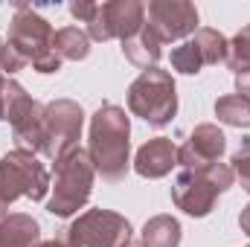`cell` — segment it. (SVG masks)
<instances>
[{
  "mask_svg": "<svg viewBox=\"0 0 250 247\" xmlns=\"http://www.w3.org/2000/svg\"><path fill=\"white\" fill-rule=\"evenodd\" d=\"M128 137H131V123L120 105H102L90 117V163L102 181L117 184L128 175Z\"/></svg>",
  "mask_w": 250,
  "mask_h": 247,
  "instance_id": "1",
  "label": "cell"
},
{
  "mask_svg": "<svg viewBox=\"0 0 250 247\" xmlns=\"http://www.w3.org/2000/svg\"><path fill=\"white\" fill-rule=\"evenodd\" d=\"M128 111L140 120H146L154 128L172 123L178 114V93H175V79L166 70L148 67L143 70L131 87H128Z\"/></svg>",
  "mask_w": 250,
  "mask_h": 247,
  "instance_id": "2",
  "label": "cell"
},
{
  "mask_svg": "<svg viewBox=\"0 0 250 247\" xmlns=\"http://www.w3.org/2000/svg\"><path fill=\"white\" fill-rule=\"evenodd\" d=\"M93 178L96 169L84 148H76L67 157H62L56 163V184L50 186L53 198L47 201V212L59 218H70L73 212H79L93 192Z\"/></svg>",
  "mask_w": 250,
  "mask_h": 247,
  "instance_id": "3",
  "label": "cell"
},
{
  "mask_svg": "<svg viewBox=\"0 0 250 247\" xmlns=\"http://www.w3.org/2000/svg\"><path fill=\"white\" fill-rule=\"evenodd\" d=\"M50 192V175L32 151H9L0 157V218L18 198L44 201Z\"/></svg>",
  "mask_w": 250,
  "mask_h": 247,
  "instance_id": "4",
  "label": "cell"
},
{
  "mask_svg": "<svg viewBox=\"0 0 250 247\" xmlns=\"http://www.w3.org/2000/svg\"><path fill=\"white\" fill-rule=\"evenodd\" d=\"M82 125H84V111L73 99H56V102L44 105V145H41V154H47L50 160L59 163L70 151H76L79 137H82Z\"/></svg>",
  "mask_w": 250,
  "mask_h": 247,
  "instance_id": "5",
  "label": "cell"
},
{
  "mask_svg": "<svg viewBox=\"0 0 250 247\" xmlns=\"http://www.w3.org/2000/svg\"><path fill=\"white\" fill-rule=\"evenodd\" d=\"M84 23H87V38H96V41L120 38V41H128L146 26V6L140 0L96 3Z\"/></svg>",
  "mask_w": 250,
  "mask_h": 247,
  "instance_id": "6",
  "label": "cell"
},
{
  "mask_svg": "<svg viewBox=\"0 0 250 247\" xmlns=\"http://www.w3.org/2000/svg\"><path fill=\"white\" fill-rule=\"evenodd\" d=\"M67 233L79 247H123L131 239V224L120 212L87 209L67 227Z\"/></svg>",
  "mask_w": 250,
  "mask_h": 247,
  "instance_id": "7",
  "label": "cell"
},
{
  "mask_svg": "<svg viewBox=\"0 0 250 247\" xmlns=\"http://www.w3.org/2000/svg\"><path fill=\"white\" fill-rule=\"evenodd\" d=\"M53 35L56 32L50 29V23L38 12H32L29 3H18V12L9 26V47H15L26 62L35 64L53 53Z\"/></svg>",
  "mask_w": 250,
  "mask_h": 247,
  "instance_id": "8",
  "label": "cell"
},
{
  "mask_svg": "<svg viewBox=\"0 0 250 247\" xmlns=\"http://www.w3.org/2000/svg\"><path fill=\"white\" fill-rule=\"evenodd\" d=\"M146 26L166 44L198 32V9L187 0H151L146 9Z\"/></svg>",
  "mask_w": 250,
  "mask_h": 247,
  "instance_id": "9",
  "label": "cell"
},
{
  "mask_svg": "<svg viewBox=\"0 0 250 247\" xmlns=\"http://www.w3.org/2000/svg\"><path fill=\"white\" fill-rule=\"evenodd\" d=\"M218 195H221L218 186L209 181V175H207L204 169H201V172L184 169V172L175 178V186H172V201H175V206L184 209L192 218L209 215Z\"/></svg>",
  "mask_w": 250,
  "mask_h": 247,
  "instance_id": "10",
  "label": "cell"
},
{
  "mask_svg": "<svg viewBox=\"0 0 250 247\" xmlns=\"http://www.w3.org/2000/svg\"><path fill=\"white\" fill-rule=\"evenodd\" d=\"M224 148H227V137L218 131V125L204 123V125H198L189 134L187 143L178 148V163L184 169H189V172H201L209 163H218Z\"/></svg>",
  "mask_w": 250,
  "mask_h": 247,
  "instance_id": "11",
  "label": "cell"
},
{
  "mask_svg": "<svg viewBox=\"0 0 250 247\" xmlns=\"http://www.w3.org/2000/svg\"><path fill=\"white\" fill-rule=\"evenodd\" d=\"M175 166H178V148H175V143L169 137L148 140L146 145H140V151L134 157V172L148 178V181L166 178Z\"/></svg>",
  "mask_w": 250,
  "mask_h": 247,
  "instance_id": "12",
  "label": "cell"
},
{
  "mask_svg": "<svg viewBox=\"0 0 250 247\" xmlns=\"http://www.w3.org/2000/svg\"><path fill=\"white\" fill-rule=\"evenodd\" d=\"M38 221L32 215L15 212L0 218V247H35L38 245Z\"/></svg>",
  "mask_w": 250,
  "mask_h": 247,
  "instance_id": "13",
  "label": "cell"
},
{
  "mask_svg": "<svg viewBox=\"0 0 250 247\" xmlns=\"http://www.w3.org/2000/svg\"><path fill=\"white\" fill-rule=\"evenodd\" d=\"M160 47H163V41H160L148 26H143L134 38L123 41V56L131 64H137V67L148 70V67H154L157 59H160Z\"/></svg>",
  "mask_w": 250,
  "mask_h": 247,
  "instance_id": "14",
  "label": "cell"
},
{
  "mask_svg": "<svg viewBox=\"0 0 250 247\" xmlns=\"http://www.w3.org/2000/svg\"><path fill=\"white\" fill-rule=\"evenodd\" d=\"M12 134H15V143L21 151H32V154L41 151V145H44V105L35 102L23 120L12 125Z\"/></svg>",
  "mask_w": 250,
  "mask_h": 247,
  "instance_id": "15",
  "label": "cell"
},
{
  "mask_svg": "<svg viewBox=\"0 0 250 247\" xmlns=\"http://www.w3.org/2000/svg\"><path fill=\"white\" fill-rule=\"evenodd\" d=\"M146 247H178L181 245V224L172 215H154L146 221L143 227V239Z\"/></svg>",
  "mask_w": 250,
  "mask_h": 247,
  "instance_id": "16",
  "label": "cell"
},
{
  "mask_svg": "<svg viewBox=\"0 0 250 247\" xmlns=\"http://www.w3.org/2000/svg\"><path fill=\"white\" fill-rule=\"evenodd\" d=\"M53 50L59 59H67V62H82L87 59L90 53V38L87 32H82L79 26H64L53 35Z\"/></svg>",
  "mask_w": 250,
  "mask_h": 247,
  "instance_id": "17",
  "label": "cell"
},
{
  "mask_svg": "<svg viewBox=\"0 0 250 247\" xmlns=\"http://www.w3.org/2000/svg\"><path fill=\"white\" fill-rule=\"evenodd\" d=\"M189 41L195 44V50H198V56H201V62H204V64L227 62L230 41H227V38H224L218 29H209V26H204V29H198V32H195Z\"/></svg>",
  "mask_w": 250,
  "mask_h": 247,
  "instance_id": "18",
  "label": "cell"
},
{
  "mask_svg": "<svg viewBox=\"0 0 250 247\" xmlns=\"http://www.w3.org/2000/svg\"><path fill=\"white\" fill-rule=\"evenodd\" d=\"M35 99L15 82V79H6L3 82V120L9 125H15L18 120H23L29 111H32Z\"/></svg>",
  "mask_w": 250,
  "mask_h": 247,
  "instance_id": "19",
  "label": "cell"
},
{
  "mask_svg": "<svg viewBox=\"0 0 250 247\" xmlns=\"http://www.w3.org/2000/svg\"><path fill=\"white\" fill-rule=\"evenodd\" d=\"M215 117L224 125H233V128H250V102L239 93L221 96L215 102Z\"/></svg>",
  "mask_w": 250,
  "mask_h": 247,
  "instance_id": "20",
  "label": "cell"
},
{
  "mask_svg": "<svg viewBox=\"0 0 250 247\" xmlns=\"http://www.w3.org/2000/svg\"><path fill=\"white\" fill-rule=\"evenodd\" d=\"M227 67L239 76L250 70V26H245L233 41H230V53H227Z\"/></svg>",
  "mask_w": 250,
  "mask_h": 247,
  "instance_id": "21",
  "label": "cell"
},
{
  "mask_svg": "<svg viewBox=\"0 0 250 247\" xmlns=\"http://www.w3.org/2000/svg\"><path fill=\"white\" fill-rule=\"evenodd\" d=\"M172 67L178 70V73H184V76H195V73H201V56H198V50H195V44L192 41H184L181 47H175L172 50Z\"/></svg>",
  "mask_w": 250,
  "mask_h": 247,
  "instance_id": "22",
  "label": "cell"
},
{
  "mask_svg": "<svg viewBox=\"0 0 250 247\" xmlns=\"http://www.w3.org/2000/svg\"><path fill=\"white\" fill-rule=\"evenodd\" d=\"M233 166V175L239 178V184H242V189L245 192H250V143H245L236 154H233V160H230Z\"/></svg>",
  "mask_w": 250,
  "mask_h": 247,
  "instance_id": "23",
  "label": "cell"
},
{
  "mask_svg": "<svg viewBox=\"0 0 250 247\" xmlns=\"http://www.w3.org/2000/svg\"><path fill=\"white\" fill-rule=\"evenodd\" d=\"M26 64L29 62H26L15 47H9V44L3 47V53H0V73H18V70H23Z\"/></svg>",
  "mask_w": 250,
  "mask_h": 247,
  "instance_id": "24",
  "label": "cell"
},
{
  "mask_svg": "<svg viewBox=\"0 0 250 247\" xmlns=\"http://www.w3.org/2000/svg\"><path fill=\"white\" fill-rule=\"evenodd\" d=\"M32 67H35L38 73H56V70H62V59H59V56H56V50H53L50 56H44L41 62H35Z\"/></svg>",
  "mask_w": 250,
  "mask_h": 247,
  "instance_id": "25",
  "label": "cell"
},
{
  "mask_svg": "<svg viewBox=\"0 0 250 247\" xmlns=\"http://www.w3.org/2000/svg\"><path fill=\"white\" fill-rule=\"evenodd\" d=\"M35 247H79V245L70 239V233H67V227H64V230H59L56 239H50V242H38Z\"/></svg>",
  "mask_w": 250,
  "mask_h": 247,
  "instance_id": "26",
  "label": "cell"
},
{
  "mask_svg": "<svg viewBox=\"0 0 250 247\" xmlns=\"http://www.w3.org/2000/svg\"><path fill=\"white\" fill-rule=\"evenodd\" d=\"M93 6H96V3L79 0V3H73V6H70V15H73V18H79V21H87V18H90V12H93Z\"/></svg>",
  "mask_w": 250,
  "mask_h": 247,
  "instance_id": "27",
  "label": "cell"
},
{
  "mask_svg": "<svg viewBox=\"0 0 250 247\" xmlns=\"http://www.w3.org/2000/svg\"><path fill=\"white\" fill-rule=\"evenodd\" d=\"M236 90H239V96H245L250 102V70H245V73L236 76Z\"/></svg>",
  "mask_w": 250,
  "mask_h": 247,
  "instance_id": "28",
  "label": "cell"
},
{
  "mask_svg": "<svg viewBox=\"0 0 250 247\" xmlns=\"http://www.w3.org/2000/svg\"><path fill=\"white\" fill-rule=\"evenodd\" d=\"M239 227H242L245 236H250V204L242 209V215H239Z\"/></svg>",
  "mask_w": 250,
  "mask_h": 247,
  "instance_id": "29",
  "label": "cell"
},
{
  "mask_svg": "<svg viewBox=\"0 0 250 247\" xmlns=\"http://www.w3.org/2000/svg\"><path fill=\"white\" fill-rule=\"evenodd\" d=\"M3 82H6V79H3V73H0V120H3Z\"/></svg>",
  "mask_w": 250,
  "mask_h": 247,
  "instance_id": "30",
  "label": "cell"
},
{
  "mask_svg": "<svg viewBox=\"0 0 250 247\" xmlns=\"http://www.w3.org/2000/svg\"><path fill=\"white\" fill-rule=\"evenodd\" d=\"M123 247H146V245H143V242H137V239H128Z\"/></svg>",
  "mask_w": 250,
  "mask_h": 247,
  "instance_id": "31",
  "label": "cell"
},
{
  "mask_svg": "<svg viewBox=\"0 0 250 247\" xmlns=\"http://www.w3.org/2000/svg\"><path fill=\"white\" fill-rule=\"evenodd\" d=\"M3 47H6V44H3V41H0V53H3Z\"/></svg>",
  "mask_w": 250,
  "mask_h": 247,
  "instance_id": "32",
  "label": "cell"
},
{
  "mask_svg": "<svg viewBox=\"0 0 250 247\" xmlns=\"http://www.w3.org/2000/svg\"><path fill=\"white\" fill-rule=\"evenodd\" d=\"M248 247H250V245H248Z\"/></svg>",
  "mask_w": 250,
  "mask_h": 247,
  "instance_id": "33",
  "label": "cell"
}]
</instances>
